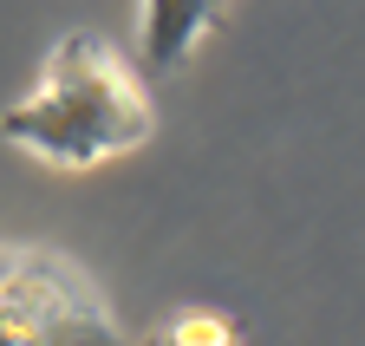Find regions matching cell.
Returning <instances> with one entry per match:
<instances>
[{"label": "cell", "instance_id": "obj_4", "mask_svg": "<svg viewBox=\"0 0 365 346\" xmlns=\"http://www.w3.org/2000/svg\"><path fill=\"white\" fill-rule=\"evenodd\" d=\"M150 346H242V327L222 307H176L150 327Z\"/></svg>", "mask_w": 365, "mask_h": 346}, {"label": "cell", "instance_id": "obj_3", "mask_svg": "<svg viewBox=\"0 0 365 346\" xmlns=\"http://www.w3.org/2000/svg\"><path fill=\"white\" fill-rule=\"evenodd\" d=\"M222 0H144V72H170L215 26Z\"/></svg>", "mask_w": 365, "mask_h": 346}, {"label": "cell", "instance_id": "obj_1", "mask_svg": "<svg viewBox=\"0 0 365 346\" xmlns=\"http://www.w3.org/2000/svg\"><path fill=\"white\" fill-rule=\"evenodd\" d=\"M157 131V105L137 72L105 33H66L39 85L0 111V138L59 163V170H91L105 157H124Z\"/></svg>", "mask_w": 365, "mask_h": 346}, {"label": "cell", "instance_id": "obj_2", "mask_svg": "<svg viewBox=\"0 0 365 346\" xmlns=\"http://www.w3.org/2000/svg\"><path fill=\"white\" fill-rule=\"evenodd\" d=\"M0 346H130V333L66 255L0 248Z\"/></svg>", "mask_w": 365, "mask_h": 346}]
</instances>
